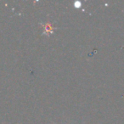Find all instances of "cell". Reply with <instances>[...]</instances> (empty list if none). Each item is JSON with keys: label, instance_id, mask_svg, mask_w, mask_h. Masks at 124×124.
Masks as SVG:
<instances>
[{"label": "cell", "instance_id": "1", "mask_svg": "<svg viewBox=\"0 0 124 124\" xmlns=\"http://www.w3.org/2000/svg\"><path fill=\"white\" fill-rule=\"evenodd\" d=\"M43 26H44V31H43V34H45V33H49V34L53 33L54 29H53V27H52V26H51L50 23H46Z\"/></svg>", "mask_w": 124, "mask_h": 124}]
</instances>
